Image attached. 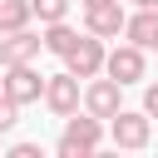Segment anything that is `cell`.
Instances as JSON below:
<instances>
[{
	"label": "cell",
	"mask_w": 158,
	"mask_h": 158,
	"mask_svg": "<svg viewBox=\"0 0 158 158\" xmlns=\"http://www.w3.org/2000/svg\"><path fill=\"white\" fill-rule=\"evenodd\" d=\"M99 143H104V118L74 109L59 133V158H89V153H99Z\"/></svg>",
	"instance_id": "obj_1"
},
{
	"label": "cell",
	"mask_w": 158,
	"mask_h": 158,
	"mask_svg": "<svg viewBox=\"0 0 158 158\" xmlns=\"http://www.w3.org/2000/svg\"><path fill=\"white\" fill-rule=\"evenodd\" d=\"M109 138H114V148L138 153V148H148V138H153V118H148L143 109H118V114L109 118Z\"/></svg>",
	"instance_id": "obj_2"
},
{
	"label": "cell",
	"mask_w": 158,
	"mask_h": 158,
	"mask_svg": "<svg viewBox=\"0 0 158 158\" xmlns=\"http://www.w3.org/2000/svg\"><path fill=\"white\" fill-rule=\"evenodd\" d=\"M123 109V84L118 79H109V74H94V79H84V114H94V118H114Z\"/></svg>",
	"instance_id": "obj_3"
},
{
	"label": "cell",
	"mask_w": 158,
	"mask_h": 158,
	"mask_svg": "<svg viewBox=\"0 0 158 158\" xmlns=\"http://www.w3.org/2000/svg\"><path fill=\"white\" fill-rule=\"evenodd\" d=\"M104 74H109V79H118L123 89H128V84H138V79L148 74L143 44H114V49L104 54Z\"/></svg>",
	"instance_id": "obj_4"
},
{
	"label": "cell",
	"mask_w": 158,
	"mask_h": 158,
	"mask_svg": "<svg viewBox=\"0 0 158 158\" xmlns=\"http://www.w3.org/2000/svg\"><path fill=\"white\" fill-rule=\"evenodd\" d=\"M44 104H49V114H59V118H69L79 104H84V79L79 74H49L44 79Z\"/></svg>",
	"instance_id": "obj_5"
},
{
	"label": "cell",
	"mask_w": 158,
	"mask_h": 158,
	"mask_svg": "<svg viewBox=\"0 0 158 158\" xmlns=\"http://www.w3.org/2000/svg\"><path fill=\"white\" fill-rule=\"evenodd\" d=\"M104 54H109V49H104V40L84 30V35L74 40V49L64 54V69H69V74H79V79H94V74H104Z\"/></svg>",
	"instance_id": "obj_6"
},
{
	"label": "cell",
	"mask_w": 158,
	"mask_h": 158,
	"mask_svg": "<svg viewBox=\"0 0 158 158\" xmlns=\"http://www.w3.org/2000/svg\"><path fill=\"white\" fill-rule=\"evenodd\" d=\"M5 94L25 109V104H40L44 99V74L35 64H5Z\"/></svg>",
	"instance_id": "obj_7"
},
{
	"label": "cell",
	"mask_w": 158,
	"mask_h": 158,
	"mask_svg": "<svg viewBox=\"0 0 158 158\" xmlns=\"http://www.w3.org/2000/svg\"><path fill=\"white\" fill-rule=\"evenodd\" d=\"M40 49H44V40H40L35 30H10V35H0V64H35Z\"/></svg>",
	"instance_id": "obj_8"
},
{
	"label": "cell",
	"mask_w": 158,
	"mask_h": 158,
	"mask_svg": "<svg viewBox=\"0 0 158 158\" xmlns=\"http://www.w3.org/2000/svg\"><path fill=\"white\" fill-rule=\"evenodd\" d=\"M123 5L118 0H109V5H99V10H84V30L89 35H99V40H118L123 35Z\"/></svg>",
	"instance_id": "obj_9"
},
{
	"label": "cell",
	"mask_w": 158,
	"mask_h": 158,
	"mask_svg": "<svg viewBox=\"0 0 158 158\" xmlns=\"http://www.w3.org/2000/svg\"><path fill=\"white\" fill-rule=\"evenodd\" d=\"M153 35H158V10H153V5H138V10L123 20V40L148 49V44H153Z\"/></svg>",
	"instance_id": "obj_10"
},
{
	"label": "cell",
	"mask_w": 158,
	"mask_h": 158,
	"mask_svg": "<svg viewBox=\"0 0 158 158\" xmlns=\"http://www.w3.org/2000/svg\"><path fill=\"white\" fill-rule=\"evenodd\" d=\"M40 40H44V54H59V59H64V54L74 49V40H79V30H69V20H49Z\"/></svg>",
	"instance_id": "obj_11"
},
{
	"label": "cell",
	"mask_w": 158,
	"mask_h": 158,
	"mask_svg": "<svg viewBox=\"0 0 158 158\" xmlns=\"http://www.w3.org/2000/svg\"><path fill=\"white\" fill-rule=\"evenodd\" d=\"M30 20H35L30 0H0V35H10V30H30Z\"/></svg>",
	"instance_id": "obj_12"
},
{
	"label": "cell",
	"mask_w": 158,
	"mask_h": 158,
	"mask_svg": "<svg viewBox=\"0 0 158 158\" xmlns=\"http://www.w3.org/2000/svg\"><path fill=\"white\" fill-rule=\"evenodd\" d=\"M69 5L74 0H30V10H35V20H69Z\"/></svg>",
	"instance_id": "obj_13"
},
{
	"label": "cell",
	"mask_w": 158,
	"mask_h": 158,
	"mask_svg": "<svg viewBox=\"0 0 158 158\" xmlns=\"http://www.w3.org/2000/svg\"><path fill=\"white\" fill-rule=\"evenodd\" d=\"M15 123H20V104H15V99L0 89V133H10Z\"/></svg>",
	"instance_id": "obj_14"
},
{
	"label": "cell",
	"mask_w": 158,
	"mask_h": 158,
	"mask_svg": "<svg viewBox=\"0 0 158 158\" xmlns=\"http://www.w3.org/2000/svg\"><path fill=\"white\" fill-rule=\"evenodd\" d=\"M143 114H148V118H158V84H148V89H143Z\"/></svg>",
	"instance_id": "obj_15"
},
{
	"label": "cell",
	"mask_w": 158,
	"mask_h": 158,
	"mask_svg": "<svg viewBox=\"0 0 158 158\" xmlns=\"http://www.w3.org/2000/svg\"><path fill=\"white\" fill-rule=\"evenodd\" d=\"M10 158H40V143H15Z\"/></svg>",
	"instance_id": "obj_16"
},
{
	"label": "cell",
	"mask_w": 158,
	"mask_h": 158,
	"mask_svg": "<svg viewBox=\"0 0 158 158\" xmlns=\"http://www.w3.org/2000/svg\"><path fill=\"white\" fill-rule=\"evenodd\" d=\"M99 5H109V0H79V10H99Z\"/></svg>",
	"instance_id": "obj_17"
},
{
	"label": "cell",
	"mask_w": 158,
	"mask_h": 158,
	"mask_svg": "<svg viewBox=\"0 0 158 158\" xmlns=\"http://www.w3.org/2000/svg\"><path fill=\"white\" fill-rule=\"evenodd\" d=\"M133 5H153V10H158V0H133Z\"/></svg>",
	"instance_id": "obj_18"
},
{
	"label": "cell",
	"mask_w": 158,
	"mask_h": 158,
	"mask_svg": "<svg viewBox=\"0 0 158 158\" xmlns=\"http://www.w3.org/2000/svg\"><path fill=\"white\" fill-rule=\"evenodd\" d=\"M0 89H5V64H0Z\"/></svg>",
	"instance_id": "obj_19"
},
{
	"label": "cell",
	"mask_w": 158,
	"mask_h": 158,
	"mask_svg": "<svg viewBox=\"0 0 158 158\" xmlns=\"http://www.w3.org/2000/svg\"><path fill=\"white\" fill-rule=\"evenodd\" d=\"M148 49H158V35H153V44H148Z\"/></svg>",
	"instance_id": "obj_20"
}]
</instances>
